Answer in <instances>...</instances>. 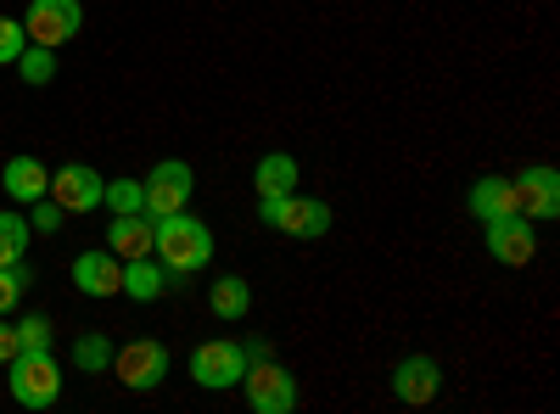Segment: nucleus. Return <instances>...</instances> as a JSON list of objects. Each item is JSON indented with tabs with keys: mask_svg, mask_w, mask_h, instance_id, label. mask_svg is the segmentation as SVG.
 I'll return each instance as SVG.
<instances>
[{
	"mask_svg": "<svg viewBox=\"0 0 560 414\" xmlns=\"http://www.w3.org/2000/svg\"><path fill=\"white\" fill-rule=\"evenodd\" d=\"M152 252L168 274H197L213 258V229L202 218H191L185 208L163 213V218H152Z\"/></svg>",
	"mask_w": 560,
	"mask_h": 414,
	"instance_id": "f257e3e1",
	"label": "nucleus"
},
{
	"mask_svg": "<svg viewBox=\"0 0 560 414\" xmlns=\"http://www.w3.org/2000/svg\"><path fill=\"white\" fill-rule=\"evenodd\" d=\"M258 218H264L269 229L303 236V241H314V236H325V229H331V208H325L319 197H298V191H287V197H258Z\"/></svg>",
	"mask_w": 560,
	"mask_h": 414,
	"instance_id": "f03ea898",
	"label": "nucleus"
},
{
	"mask_svg": "<svg viewBox=\"0 0 560 414\" xmlns=\"http://www.w3.org/2000/svg\"><path fill=\"white\" fill-rule=\"evenodd\" d=\"M57 392H62V370H57L51 347H45V353H18V358H12V398H18L23 409H51Z\"/></svg>",
	"mask_w": 560,
	"mask_h": 414,
	"instance_id": "7ed1b4c3",
	"label": "nucleus"
},
{
	"mask_svg": "<svg viewBox=\"0 0 560 414\" xmlns=\"http://www.w3.org/2000/svg\"><path fill=\"white\" fill-rule=\"evenodd\" d=\"M242 392L258 414H292L298 409V381L280 370L275 358H247V376H242Z\"/></svg>",
	"mask_w": 560,
	"mask_h": 414,
	"instance_id": "20e7f679",
	"label": "nucleus"
},
{
	"mask_svg": "<svg viewBox=\"0 0 560 414\" xmlns=\"http://www.w3.org/2000/svg\"><path fill=\"white\" fill-rule=\"evenodd\" d=\"M242 376H247V347L242 342H202L191 353V381L208 387V392L242 387Z\"/></svg>",
	"mask_w": 560,
	"mask_h": 414,
	"instance_id": "39448f33",
	"label": "nucleus"
},
{
	"mask_svg": "<svg viewBox=\"0 0 560 414\" xmlns=\"http://www.w3.org/2000/svg\"><path fill=\"white\" fill-rule=\"evenodd\" d=\"M79 28H84V7L79 0H34L28 7V17H23V34L34 39V45H68V39H79Z\"/></svg>",
	"mask_w": 560,
	"mask_h": 414,
	"instance_id": "423d86ee",
	"label": "nucleus"
},
{
	"mask_svg": "<svg viewBox=\"0 0 560 414\" xmlns=\"http://www.w3.org/2000/svg\"><path fill=\"white\" fill-rule=\"evenodd\" d=\"M191 163H179V157H163L147 179H140V191H147V213L163 218V213H179L185 202H191Z\"/></svg>",
	"mask_w": 560,
	"mask_h": 414,
	"instance_id": "0eeeda50",
	"label": "nucleus"
},
{
	"mask_svg": "<svg viewBox=\"0 0 560 414\" xmlns=\"http://www.w3.org/2000/svg\"><path fill=\"white\" fill-rule=\"evenodd\" d=\"M113 370H118V381L129 387V392H152L163 376H168V347L163 342H129L124 353H113Z\"/></svg>",
	"mask_w": 560,
	"mask_h": 414,
	"instance_id": "6e6552de",
	"label": "nucleus"
},
{
	"mask_svg": "<svg viewBox=\"0 0 560 414\" xmlns=\"http://www.w3.org/2000/svg\"><path fill=\"white\" fill-rule=\"evenodd\" d=\"M102 191H107V179L90 168V163H68L51 174V191L45 197H57L62 213H90V208H102Z\"/></svg>",
	"mask_w": 560,
	"mask_h": 414,
	"instance_id": "1a4fd4ad",
	"label": "nucleus"
},
{
	"mask_svg": "<svg viewBox=\"0 0 560 414\" xmlns=\"http://www.w3.org/2000/svg\"><path fill=\"white\" fill-rule=\"evenodd\" d=\"M393 392H398V403H409V409L438 403V392H443V364L427 358V353H409L398 370H393Z\"/></svg>",
	"mask_w": 560,
	"mask_h": 414,
	"instance_id": "9d476101",
	"label": "nucleus"
},
{
	"mask_svg": "<svg viewBox=\"0 0 560 414\" xmlns=\"http://www.w3.org/2000/svg\"><path fill=\"white\" fill-rule=\"evenodd\" d=\"M488 252H493L499 263H510V269H527V263L538 258V241H533V224H527V213L493 218V224H488Z\"/></svg>",
	"mask_w": 560,
	"mask_h": 414,
	"instance_id": "9b49d317",
	"label": "nucleus"
},
{
	"mask_svg": "<svg viewBox=\"0 0 560 414\" xmlns=\"http://www.w3.org/2000/svg\"><path fill=\"white\" fill-rule=\"evenodd\" d=\"M516 202H522V213L527 218H555L560 213V174L549 168V163H538V168H522L516 179Z\"/></svg>",
	"mask_w": 560,
	"mask_h": 414,
	"instance_id": "f8f14e48",
	"label": "nucleus"
},
{
	"mask_svg": "<svg viewBox=\"0 0 560 414\" xmlns=\"http://www.w3.org/2000/svg\"><path fill=\"white\" fill-rule=\"evenodd\" d=\"M73 286L84 292V297H118V286H124V263L102 247V252H79L73 258Z\"/></svg>",
	"mask_w": 560,
	"mask_h": 414,
	"instance_id": "ddd939ff",
	"label": "nucleus"
},
{
	"mask_svg": "<svg viewBox=\"0 0 560 414\" xmlns=\"http://www.w3.org/2000/svg\"><path fill=\"white\" fill-rule=\"evenodd\" d=\"M107 252L113 258H147L152 252V213H113Z\"/></svg>",
	"mask_w": 560,
	"mask_h": 414,
	"instance_id": "4468645a",
	"label": "nucleus"
},
{
	"mask_svg": "<svg viewBox=\"0 0 560 414\" xmlns=\"http://www.w3.org/2000/svg\"><path fill=\"white\" fill-rule=\"evenodd\" d=\"M118 292L135 297V303H158L168 292V269L158 258H124V286Z\"/></svg>",
	"mask_w": 560,
	"mask_h": 414,
	"instance_id": "2eb2a0df",
	"label": "nucleus"
},
{
	"mask_svg": "<svg viewBox=\"0 0 560 414\" xmlns=\"http://www.w3.org/2000/svg\"><path fill=\"white\" fill-rule=\"evenodd\" d=\"M471 213H477L482 224H493V218H510V213H522V202H516V186H510V179H499V174L477 179V186H471Z\"/></svg>",
	"mask_w": 560,
	"mask_h": 414,
	"instance_id": "dca6fc26",
	"label": "nucleus"
},
{
	"mask_svg": "<svg viewBox=\"0 0 560 414\" xmlns=\"http://www.w3.org/2000/svg\"><path fill=\"white\" fill-rule=\"evenodd\" d=\"M0 186H7L12 202H39L45 191H51V174H45V163H34V157H12L7 168H0Z\"/></svg>",
	"mask_w": 560,
	"mask_h": 414,
	"instance_id": "f3484780",
	"label": "nucleus"
},
{
	"mask_svg": "<svg viewBox=\"0 0 560 414\" xmlns=\"http://www.w3.org/2000/svg\"><path fill=\"white\" fill-rule=\"evenodd\" d=\"M253 186H258V197H287V191H298V157H287V152L258 157Z\"/></svg>",
	"mask_w": 560,
	"mask_h": 414,
	"instance_id": "a211bd4d",
	"label": "nucleus"
},
{
	"mask_svg": "<svg viewBox=\"0 0 560 414\" xmlns=\"http://www.w3.org/2000/svg\"><path fill=\"white\" fill-rule=\"evenodd\" d=\"M247 308H253V292H247L242 274H224V281H213V314H219V319H230V326H236V319H247Z\"/></svg>",
	"mask_w": 560,
	"mask_h": 414,
	"instance_id": "6ab92c4d",
	"label": "nucleus"
},
{
	"mask_svg": "<svg viewBox=\"0 0 560 414\" xmlns=\"http://www.w3.org/2000/svg\"><path fill=\"white\" fill-rule=\"evenodd\" d=\"M23 73V84H51L57 79V57H51V45H23V57L12 62Z\"/></svg>",
	"mask_w": 560,
	"mask_h": 414,
	"instance_id": "aec40b11",
	"label": "nucleus"
},
{
	"mask_svg": "<svg viewBox=\"0 0 560 414\" xmlns=\"http://www.w3.org/2000/svg\"><path fill=\"white\" fill-rule=\"evenodd\" d=\"M23 252H28V224L18 213H0V269L23 263Z\"/></svg>",
	"mask_w": 560,
	"mask_h": 414,
	"instance_id": "412c9836",
	"label": "nucleus"
},
{
	"mask_svg": "<svg viewBox=\"0 0 560 414\" xmlns=\"http://www.w3.org/2000/svg\"><path fill=\"white\" fill-rule=\"evenodd\" d=\"M73 364H79L84 376H102L107 364H113V342L107 336H79L73 342Z\"/></svg>",
	"mask_w": 560,
	"mask_h": 414,
	"instance_id": "4be33fe9",
	"label": "nucleus"
},
{
	"mask_svg": "<svg viewBox=\"0 0 560 414\" xmlns=\"http://www.w3.org/2000/svg\"><path fill=\"white\" fill-rule=\"evenodd\" d=\"M102 202L113 213H147V191H140V179H113V186L102 191Z\"/></svg>",
	"mask_w": 560,
	"mask_h": 414,
	"instance_id": "5701e85b",
	"label": "nucleus"
},
{
	"mask_svg": "<svg viewBox=\"0 0 560 414\" xmlns=\"http://www.w3.org/2000/svg\"><path fill=\"white\" fill-rule=\"evenodd\" d=\"M18 347L23 353H45V347H51V319H23V326H18Z\"/></svg>",
	"mask_w": 560,
	"mask_h": 414,
	"instance_id": "b1692460",
	"label": "nucleus"
},
{
	"mask_svg": "<svg viewBox=\"0 0 560 414\" xmlns=\"http://www.w3.org/2000/svg\"><path fill=\"white\" fill-rule=\"evenodd\" d=\"M23 286H28V269H23V263H7V269H0V314H7V308L23 297Z\"/></svg>",
	"mask_w": 560,
	"mask_h": 414,
	"instance_id": "393cba45",
	"label": "nucleus"
},
{
	"mask_svg": "<svg viewBox=\"0 0 560 414\" xmlns=\"http://www.w3.org/2000/svg\"><path fill=\"white\" fill-rule=\"evenodd\" d=\"M23 45H28L23 23H12V17H0V68H7V62H18V57H23Z\"/></svg>",
	"mask_w": 560,
	"mask_h": 414,
	"instance_id": "a878e982",
	"label": "nucleus"
},
{
	"mask_svg": "<svg viewBox=\"0 0 560 414\" xmlns=\"http://www.w3.org/2000/svg\"><path fill=\"white\" fill-rule=\"evenodd\" d=\"M34 208V224L39 229H62V202L57 197H39V202H28Z\"/></svg>",
	"mask_w": 560,
	"mask_h": 414,
	"instance_id": "bb28decb",
	"label": "nucleus"
},
{
	"mask_svg": "<svg viewBox=\"0 0 560 414\" xmlns=\"http://www.w3.org/2000/svg\"><path fill=\"white\" fill-rule=\"evenodd\" d=\"M23 347H18V326H0V364H12Z\"/></svg>",
	"mask_w": 560,
	"mask_h": 414,
	"instance_id": "cd10ccee",
	"label": "nucleus"
}]
</instances>
